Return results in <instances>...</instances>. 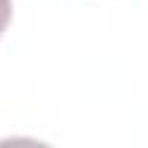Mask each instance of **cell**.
Segmentation results:
<instances>
[{
	"label": "cell",
	"instance_id": "cell-1",
	"mask_svg": "<svg viewBox=\"0 0 148 148\" xmlns=\"http://www.w3.org/2000/svg\"><path fill=\"white\" fill-rule=\"evenodd\" d=\"M9 21H12V0H0V35L6 32Z\"/></svg>",
	"mask_w": 148,
	"mask_h": 148
}]
</instances>
